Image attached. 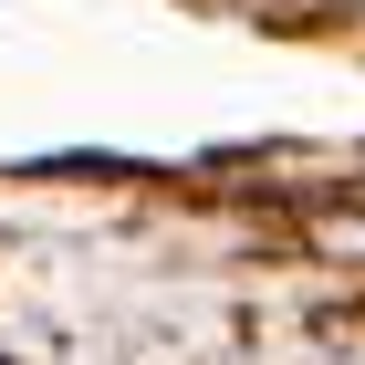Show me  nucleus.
<instances>
[]
</instances>
